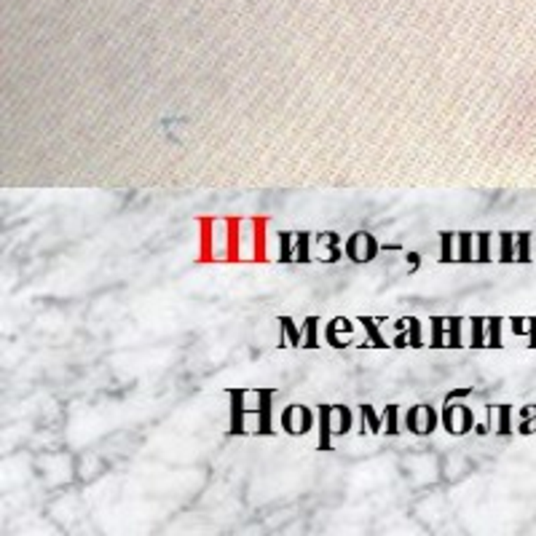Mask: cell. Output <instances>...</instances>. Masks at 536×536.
Returning <instances> with one entry per match:
<instances>
[{
  "instance_id": "6da1fadb",
  "label": "cell",
  "mask_w": 536,
  "mask_h": 536,
  "mask_svg": "<svg viewBox=\"0 0 536 536\" xmlns=\"http://www.w3.org/2000/svg\"><path fill=\"white\" fill-rule=\"evenodd\" d=\"M475 411L464 402L456 399H443V411H440V427L451 437H464L469 432H475Z\"/></svg>"
},
{
  "instance_id": "7a4b0ae2",
  "label": "cell",
  "mask_w": 536,
  "mask_h": 536,
  "mask_svg": "<svg viewBox=\"0 0 536 536\" xmlns=\"http://www.w3.org/2000/svg\"><path fill=\"white\" fill-rule=\"evenodd\" d=\"M346 261H352L354 266H365V263H373L378 255H381V242L370 233V231H354L352 236L346 239Z\"/></svg>"
},
{
  "instance_id": "3957f363",
  "label": "cell",
  "mask_w": 536,
  "mask_h": 536,
  "mask_svg": "<svg viewBox=\"0 0 536 536\" xmlns=\"http://www.w3.org/2000/svg\"><path fill=\"white\" fill-rule=\"evenodd\" d=\"M437 427H440V413L427 402L408 408L402 415V429L415 434V437H429L432 432H437Z\"/></svg>"
},
{
  "instance_id": "277c9868",
  "label": "cell",
  "mask_w": 536,
  "mask_h": 536,
  "mask_svg": "<svg viewBox=\"0 0 536 536\" xmlns=\"http://www.w3.org/2000/svg\"><path fill=\"white\" fill-rule=\"evenodd\" d=\"M279 427L290 437H303L317 427V411H311L308 405H287L279 415Z\"/></svg>"
},
{
  "instance_id": "5b68a950",
  "label": "cell",
  "mask_w": 536,
  "mask_h": 536,
  "mask_svg": "<svg viewBox=\"0 0 536 536\" xmlns=\"http://www.w3.org/2000/svg\"><path fill=\"white\" fill-rule=\"evenodd\" d=\"M324 343L330 346V349H336V352H343V349H349L352 346V338H354V322L349 317H333V319H327L324 324Z\"/></svg>"
},
{
  "instance_id": "8992f818",
  "label": "cell",
  "mask_w": 536,
  "mask_h": 536,
  "mask_svg": "<svg viewBox=\"0 0 536 536\" xmlns=\"http://www.w3.org/2000/svg\"><path fill=\"white\" fill-rule=\"evenodd\" d=\"M357 324H362V330H365V341L357 346L359 352H365V349H381V352H386V349H394L392 346V341H386L381 333V324H386V317H373V314H359L357 317Z\"/></svg>"
},
{
  "instance_id": "52a82bcc",
  "label": "cell",
  "mask_w": 536,
  "mask_h": 536,
  "mask_svg": "<svg viewBox=\"0 0 536 536\" xmlns=\"http://www.w3.org/2000/svg\"><path fill=\"white\" fill-rule=\"evenodd\" d=\"M346 258V249L341 247V236L336 231L314 233V263H338Z\"/></svg>"
},
{
  "instance_id": "ba28073f",
  "label": "cell",
  "mask_w": 536,
  "mask_h": 536,
  "mask_svg": "<svg viewBox=\"0 0 536 536\" xmlns=\"http://www.w3.org/2000/svg\"><path fill=\"white\" fill-rule=\"evenodd\" d=\"M274 389H258V408H255V429L252 434L258 437H274Z\"/></svg>"
},
{
  "instance_id": "9c48e42d",
  "label": "cell",
  "mask_w": 536,
  "mask_h": 536,
  "mask_svg": "<svg viewBox=\"0 0 536 536\" xmlns=\"http://www.w3.org/2000/svg\"><path fill=\"white\" fill-rule=\"evenodd\" d=\"M231 397V427H228V434L231 437H245V434H252L249 429H247V392L245 389H231L228 392Z\"/></svg>"
},
{
  "instance_id": "30bf717a",
  "label": "cell",
  "mask_w": 536,
  "mask_h": 536,
  "mask_svg": "<svg viewBox=\"0 0 536 536\" xmlns=\"http://www.w3.org/2000/svg\"><path fill=\"white\" fill-rule=\"evenodd\" d=\"M333 421H336V408L333 405H317V429H319V451H333Z\"/></svg>"
},
{
  "instance_id": "8fae6325",
  "label": "cell",
  "mask_w": 536,
  "mask_h": 536,
  "mask_svg": "<svg viewBox=\"0 0 536 536\" xmlns=\"http://www.w3.org/2000/svg\"><path fill=\"white\" fill-rule=\"evenodd\" d=\"M279 327H282V336H279V349H303V327H298L292 317H279Z\"/></svg>"
},
{
  "instance_id": "7c38bea8",
  "label": "cell",
  "mask_w": 536,
  "mask_h": 536,
  "mask_svg": "<svg viewBox=\"0 0 536 536\" xmlns=\"http://www.w3.org/2000/svg\"><path fill=\"white\" fill-rule=\"evenodd\" d=\"M357 411H359V434H362V437H365V432H370V434H381L383 413H378L370 402H362Z\"/></svg>"
},
{
  "instance_id": "4fadbf2b",
  "label": "cell",
  "mask_w": 536,
  "mask_h": 536,
  "mask_svg": "<svg viewBox=\"0 0 536 536\" xmlns=\"http://www.w3.org/2000/svg\"><path fill=\"white\" fill-rule=\"evenodd\" d=\"M214 233H217V223L214 220H201V261H220Z\"/></svg>"
},
{
  "instance_id": "5bb4252c",
  "label": "cell",
  "mask_w": 536,
  "mask_h": 536,
  "mask_svg": "<svg viewBox=\"0 0 536 536\" xmlns=\"http://www.w3.org/2000/svg\"><path fill=\"white\" fill-rule=\"evenodd\" d=\"M496 239H499V255H496V261L502 263V266L518 263V242H515L518 233H515V231H499Z\"/></svg>"
},
{
  "instance_id": "9a60e30c",
  "label": "cell",
  "mask_w": 536,
  "mask_h": 536,
  "mask_svg": "<svg viewBox=\"0 0 536 536\" xmlns=\"http://www.w3.org/2000/svg\"><path fill=\"white\" fill-rule=\"evenodd\" d=\"M394 330H405L408 333V341H411V349H424L427 341H424V324L418 317H402V319L394 322Z\"/></svg>"
},
{
  "instance_id": "2e32d148",
  "label": "cell",
  "mask_w": 536,
  "mask_h": 536,
  "mask_svg": "<svg viewBox=\"0 0 536 536\" xmlns=\"http://www.w3.org/2000/svg\"><path fill=\"white\" fill-rule=\"evenodd\" d=\"M456 239H459V245H456V263H475V255H477V239L472 231H456Z\"/></svg>"
},
{
  "instance_id": "e0dca14e",
  "label": "cell",
  "mask_w": 536,
  "mask_h": 536,
  "mask_svg": "<svg viewBox=\"0 0 536 536\" xmlns=\"http://www.w3.org/2000/svg\"><path fill=\"white\" fill-rule=\"evenodd\" d=\"M239 239H242V223L226 220V261H239L245 255L239 247Z\"/></svg>"
},
{
  "instance_id": "ac0fdd59",
  "label": "cell",
  "mask_w": 536,
  "mask_h": 536,
  "mask_svg": "<svg viewBox=\"0 0 536 536\" xmlns=\"http://www.w3.org/2000/svg\"><path fill=\"white\" fill-rule=\"evenodd\" d=\"M295 263L298 266L314 263V233L311 231H298L295 233Z\"/></svg>"
},
{
  "instance_id": "d6986e66",
  "label": "cell",
  "mask_w": 536,
  "mask_h": 536,
  "mask_svg": "<svg viewBox=\"0 0 536 536\" xmlns=\"http://www.w3.org/2000/svg\"><path fill=\"white\" fill-rule=\"evenodd\" d=\"M493 413H496V427H493V434L496 437H512L515 434V427H512V413H515V408L512 405H493Z\"/></svg>"
},
{
  "instance_id": "ffe728a7",
  "label": "cell",
  "mask_w": 536,
  "mask_h": 536,
  "mask_svg": "<svg viewBox=\"0 0 536 536\" xmlns=\"http://www.w3.org/2000/svg\"><path fill=\"white\" fill-rule=\"evenodd\" d=\"M486 322H488V317H480V314L467 319V324H469V341H467V346H469V349H488Z\"/></svg>"
},
{
  "instance_id": "44dd1931",
  "label": "cell",
  "mask_w": 536,
  "mask_h": 536,
  "mask_svg": "<svg viewBox=\"0 0 536 536\" xmlns=\"http://www.w3.org/2000/svg\"><path fill=\"white\" fill-rule=\"evenodd\" d=\"M504 317H499V314H493L488 317L486 322V336H488V349H504Z\"/></svg>"
},
{
  "instance_id": "7402d4cb",
  "label": "cell",
  "mask_w": 536,
  "mask_h": 536,
  "mask_svg": "<svg viewBox=\"0 0 536 536\" xmlns=\"http://www.w3.org/2000/svg\"><path fill=\"white\" fill-rule=\"evenodd\" d=\"M429 349H448V317H429Z\"/></svg>"
},
{
  "instance_id": "603a6c76",
  "label": "cell",
  "mask_w": 536,
  "mask_h": 536,
  "mask_svg": "<svg viewBox=\"0 0 536 536\" xmlns=\"http://www.w3.org/2000/svg\"><path fill=\"white\" fill-rule=\"evenodd\" d=\"M464 324H467V317H461V314L448 317V349H464V346H467V341H464Z\"/></svg>"
},
{
  "instance_id": "cb8c5ba5",
  "label": "cell",
  "mask_w": 536,
  "mask_h": 536,
  "mask_svg": "<svg viewBox=\"0 0 536 536\" xmlns=\"http://www.w3.org/2000/svg\"><path fill=\"white\" fill-rule=\"evenodd\" d=\"M295 233L298 231H279L276 233V242H279V263H295Z\"/></svg>"
},
{
  "instance_id": "d4e9b609",
  "label": "cell",
  "mask_w": 536,
  "mask_h": 536,
  "mask_svg": "<svg viewBox=\"0 0 536 536\" xmlns=\"http://www.w3.org/2000/svg\"><path fill=\"white\" fill-rule=\"evenodd\" d=\"M475 239H477L475 263H483V266L493 263V233L490 231H477Z\"/></svg>"
},
{
  "instance_id": "484cf974",
  "label": "cell",
  "mask_w": 536,
  "mask_h": 536,
  "mask_svg": "<svg viewBox=\"0 0 536 536\" xmlns=\"http://www.w3.org/2000/svg\"><path fill=\"white\" fill-rule=\"evenodd\" d=\"M399 415H402V408L394 405V402L383 408V432H386L389 437H397V434H402V424H399L402 418H399Z\"/></svg>"
},
{
  "instance_id": "4316f807",
  "label": "cell",
  "mask_w": 536,
  "mask_h": 536,
  "mask_svg": "<svg viewBox=\"0 0 536 536\" xmlns=\"http://www.w3.org/2000/svg\"><path fill=\"white\" fill-rule=\"evenodd\" d=\"M303 349H319L322 338H319V317H306L303 319Z\"/></svg>"
},
{
  "instance_id": "83f0119b",
  "label": "cell",
  "mask_w": 536,
  "mask_h": 536,
  "mask_svg": "<svg viewBox=\"0 0 536 536\" xmlns=\"http://www.w3.org/2000/svg\"><path fill=\"white\" fill-rule=\"evenodd\" d=\"M440 263H456V231H440Z\"/></svg>"
},
{
  "instance_id": "f1b7e54d",
  "label": "cell",
  "mask_w": 536,
  "mask_h": 536,
  "mask_svg": "<svg viewBox=\"0 0 536 536\" xmlns=\"http://www.w3.org/2000/svg\"><path fill=\"white\" fill-rule=\"evenodd\" d=\"M252 258H266V220H252Z\"/></svg>"
},
{
  "instance_id": "f546056e",
  "label": "cell",
  "mask_w": 536,
  "mask_h": 536,
  "mask_svg": "<svg viewBox=\"0 0 536 536\" xmlns=\"http://www.w3.org/2000/svg\"><path fill=\"white\" fill-rule=\"evenodd\" d=\"M531 239H534V233L531 231H518V263L523 266H528V263H534V247H531Z\"/></svg>"
},
{
  "instance_id": "4dcf8cb0",
  "label": "cell",
  "mask_w": 536,
  "mask_h": 536,
  "mask_svg": "<svg viewBox=\"0 0 536 536\" xmlns=\"http://www.w3.org/2000/svg\"><path fill=\"white\" fill-rule=\"evenodd\" d=\"M336 408V434H349L354 429V411L349 405H333Z\"/></svg>"
},
{
  "instance_id": "1f68e13d",
  "label": "cell",
  "mask_w": 536,
  "mask_h": 536,
  "mask_svg": "<svg viewBox=\"0 0 536 536\" xmlns=\"http://www.w3.org/2000/svg\"><path fill=\"white\" fill-rule=\"evenodd\" d=\"M518 434L528 437L536 434V405H523L521 408V424H518Z\"/></svg>"
},
{
  "instance_id": "d6a6232c",
  "label": "cell",
  "mask_w": 536,
  "mask_h": 536,
  "mask_svg": "<svg viewBox=\"0 0 536 536\" xmlns=\"http://www.w3.org/2000/svg\"><path fill=\"white\" fill-rule=\"evenodd\" d=\"M509 330H512V336H525L528 333V317H509Z\"/></svg>"
},
{
  "instance_id": "836d02e7",
  "label": "cell",
  "mask_w": 536,
  "mask_h": 536,
  "mask_svg": "<svg viewBox=\"0 0 536 536\" xmlns=\"http://www.w3.org/2000/svg\"><path fill=\"white\" fill-rule=\"evenodd\" d=\"M392 346H394V349H411L408 333H405V330H397V333H394V338H392Z\"/></svg>"
},
{
  "instance_id": "e575fe53",
  "label": "cell",
  "mask_w": 536,
  "mask_h": 536,
  "mask_svg": "<svg viewBox=\"0 0 536 536\" xmlns=\"http://www.w3.org/2000/svg\"><path fill=\"white\" fill-rule=\"evenodd\" d=\"M405 263L411 266L408 271H411V274H415V271L421 268V252H405Z\"/></svg>"
},
{
  "instance_id": "d590c367",
  "label": "cell",
  "mask_w": 536,
  "mask_h": 536,
  "mask_svg": "<svg viewBox=\"0 0 536 536\" xmlns=\"http://www.w3.org/2000/svg\"><path fill=\"white\" fill-rule=\"evenodd\" d=\"M525 338H528V349H536V317H528V333H525Z\"/></svg>"
},
{
  "instance_id": "8d00e7d4",
  "label": "cell",
  "mask_w": 536,
  "mask_h": 536,
  "mask_svg": "<svg viewBox=\"0 0 536 536\" xmlns=\"http://www.w3.org/2000/svg\"><path fill=\"white\" fill-rule=\"evenodd\" d=\"M461 397H472V389L467 386V389H451L448 394H445V399H461Z\"/></svg>"
}]
</instances>
